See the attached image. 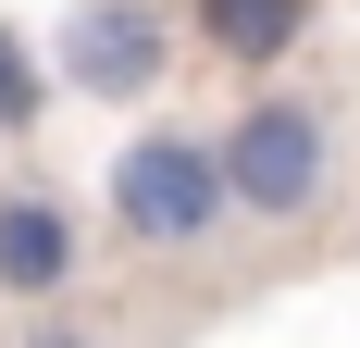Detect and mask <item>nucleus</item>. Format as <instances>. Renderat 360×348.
Returning a JSON list of instances; mask_svg holds the SVG:
<instances>
[{
  "label": "nucleus",
  "mask_w": 360,
  "mask_h": 348,
  "mask_svg": "<svg viewBox=\"0 0 360 348\" xmlns=\"http://www.w3.org/2000/svg\"><path fill=\"white\" fill-rule=\"evenodd\" d=\"M186 37L212 63H236V75H274L311 37V0H186Z\"/></svg>",
  "instance_id": "5"
},
{
  "label": "nucleus",
  "mask_w": 360,
  "mask_h": 348,
  "mask_svg": "<svg viewBox=\"0 0 360 348\" xmlns=\"http://www.w3.org/2000/svg\"><path fill=\"white\" fill-rule=\"evenodd\" d=\"M112 199V237L149 249V261H199V249H224V224H236V199H224V149L199 137V125H149V137L112 149L100 174Z\"/></svg>",
  "instance_id": "1"
},
{
  "label": "nucleus",
  "mask_w": 360,
  "mask_h": 348,
  "mask_svg": "<svg viewBox=\"0 0 360 348\" xmlns=\"http://www.w3.org/2000/svg\"><path fill=\"white\" fill-rule=\"evenodd\" d=\"M37 112H50V63L0 25V137H37Z\"/></svg>",
  "instance_id": "6"
},
{
  "label": "nucleus",
  "mask_w": 360,
  "mask_h": 348,
  "mask_svg": "<svg viewBox=\"0 0 360 348\" xmlns=\"http://www.w3.org/2000/svg\"><path fill=\"white\" fill-rule=\"evenodd\" d=\"M87 274V237H75V199H50V187H0V299H63V286Z\"/></svg>",
  "instance_id": "4"
},
{
  "label": "nucleus",
  "mask_w": 360,
  "mask_h": 348,
  "mask_svg": "<svg viewBox=\"0 0 360 348\" xmlns=\"http://www.w3.org/2000/svg\"><path fill=\"white\" fill-rule=\"evenodd\" d=\"M212 149H224V199H236V224L298 237V224H323V211H335V112H323V100L261 87Z\"/></svg>",
  "instance_id": "2"
},
{
  "label": "nucleus",
  "mask_w": 360,
  "mask_h": 348,
  "mask_svg": "<svg viewBox=\"0 0 360 348\" xmlns=\"http://www.w3.org/2000/svg\"><path fill=\"white\" fill-rule=\"evenodd\" d=\"M162 75H174V13L162 0H75L63 13L50 87H75V100H149Z\"/></svg>",
  "instance_id": "3"
}]
</instances>
